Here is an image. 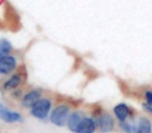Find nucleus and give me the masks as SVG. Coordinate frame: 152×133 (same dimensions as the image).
Here are the masks:
<instances>
[{"mask_svg":"<svg viewBox=\"0 0 152 133\" xmlns=\"http://www.w3.org/2000/svg\"><path fill=\"white\" fill-rule=\"evenodd\" d=\"M142 107H143V109L145 110V111L149 112V113H152V104H149V103H147V102H145V103L142 104Z\"/></svg>","mask_w":152,"mask_h":133,"instance_id":"16","label":"nucleus"},{"mask_svg":"<svg viewBox=\"0 0 152 133\" xmlns=\"http://www.w3.org/2000/svg\"><path fill=\"white\" fill-rule=\"evenodd\" d=\"M96 126L100 133H108L114 130L115 120L112 114L107 112H101L97 118H95Z\"/></svg>","mask_w":152,"mask_h":133,"instance_id":"4","label":"nucleus"},{"mask_svg":"<svg viewBox=\"0 0 152 133\" xmlns=\"http://www.w3.org/2000/svg\"><path fill=\"white\" fill-rule=\"evenodd\" d=\"M145 99H146V102H147V103L152 104V91L145 92Z\"/></svg>","mask_w":152,"mask_h":133,"instance_id":"15","label":"nucleus"},{"mask_svg":"<svg viewBox=\"0 0 152 133\" xmlns=\"http://www.w3.org/2000/svg\"><path fill=\"white\" fill-rule=\"evenodd\" d=\"M120 128L126 133H135L137 124L133 121H128V118H127L124 122H120Z\"/></svg>","mask_w":152,"mask_h":133,"instance_id":"13","label":"nucleus"},{"mask_svg":"<svg viewBox=\"0 0 152 133\" xmlns=\"http://www.w3.org/2000/svg\"><path fill=\"white\" fill-rule=\"evenodd\" d=\"M83 118H85V116L79 110H76V111H73L72 113H70L67 121V126L69 128V130L72 131V132H76V129H77V127L80 124L81 120Z\"/></svg>","mask_w":152,"mask_h":133,"instance_id":"9","label":"nucleus"},{"mask_svg":"<svg viewBox=\"0 0 152 133\" xmlns=\"http://www.w3.org/2000/svg\"><path fill=\"white\" fill-rule=\"evenodd\" d=\"M21 95H22V91L20 89H14L12 92V96L16 99H22L21 98Z\"/></svg>","mask_w":152,"mask_h":133,"instance_id":"14","label":"nucleus"},{"mask_svg":"<svg viewBox=\"0 0 152 133\" xmlns=\"http://www.w3.org/2000/svg\"><path fill=\"white\" fill-rule=\"evenodd\" d=\"M70 106L67 104H58L49 114V120L52 124H54L57 127H63L64 125L67 124L68 118L70 116Z\"/></svg>","mask_w":152,"mask_h":133,"instance_id":"2","label":"nucleus"},{"mask_svg":"<svg viewBox=\"0 0 152 133\" xmlns=\"http://www.w3.org/2000/svg\"><path fill=\"white\" fill-rule=\"evenodd\" d=\"M0 120L4 121L5 123H21L23 122V118L20 113L15 111H11L7 109L3 104L0 103Z\"/></svg>","mask_w":152,"mask_h":133,"instance_id":"5","label":"nucleus"},{"mask_svg":"<svg viewBox=\"0 0 152 133\" xmlns=\"http://www.w3.org/2000/svg\"><path fill=\"white\" fill-rule=\"evenodd\" d=\"M23 83V78L20 73H13L9 78L3 82V89L7 92H12L14 89H17L20 85Z\"/></svg>","mask_w":152,"mask_h":133,"instance_id":"7","label":"nucleus"},{"mask_svg":"<svg viewBox=\"0 0 152 133\" xmlns=\"http://www.w3.org/2000/svg\"><path fill=\"white\" fill-rule=\"evenodd\" d=\"M51 108H52V101H51L50 98L41 97L36 102V104L30 108V113L36 118L45 120L47 116H49Z\"/></svg>","mask_w":152,"mask_h":133,"instance_id":"1","label":"nucleus"},{"mask_svg":"<svg viewBox=\"0 0 152 133\" xmlns=\"http://www.w3.org/2000/svg\"><path fill=\"white\" fill-rule=\"evenodd\" d=\"M19 58L15 54H7L0 57V76L9 77L18 69Z\"/></svg>","mask_w":152,"mask_h":133,"instance_id":"3","label":"nucleus"},{"mask_svg":"<svg viewBox=\"0 0 152 133\" xmlns=\"http://www.w3.org/2000/svg\"><path fill=\"white\" fill-rule=\"evenodd\" d=\"M135 133H152L151 122L146 118H140L137 123Z\"/></svg>","mask_w":152,"mask_h":133,"instance_id":"11","label":"nucleus"},{"mask_svg":"<svg viewBox=\"0 0 152 133\" xmlns=\"http://www.w3.org/2000/svg\"><path fill=\"white\" fill-rule=\"evenodd\" d=\"M41 97H42V92L40 89H31L22 97L21 105L24 108H31Z\"/></svg>","mask_w":152,"mask_h":133,"instance_id":"6","label":"nucleus"},{"mask_svg":"<svg viewBox=\"0 0 152 133\" xmlns=\"http://www.w3.org/2000/svg\"><path fill=\"white\" fill-rule=\"evenodd\" d=\"M13 50L11 42L7 39H1L0 40V57H3L7 54H11Z\"/></svg>","mask_w":152,"mask_h":133,"instance_id":"12","label":"nucleus"},{"mask_svg":"<svg viewBox=\"0 0 152 133\" xmlns=\"http://www.w3.org/2000/svg\"><path fill=\"white\" fill-rule=\"evenodd\" d=\"M115 116L119 120V122H124L130 116V108L125 103H120L114 107Z\"/></svg>","mask_w":152,"mask_h":133,"instance_id":"10","label":"nucleus"},{"mask_svg":"<svg viewBox=\"0 0 152 133\" xmlns=\"http://www.w3.org/2000/svg\"><path fill=\"white\" fill-rule=\"evenodd\" d=\"M96 129H97V126H96L95 118L85 116L81 120L80 124L78 125L75 133H94Z\"/></svg>","mask_w":152,"mask_h":133,"instance_id":"8","label":"nucleus"}]
</instances>
